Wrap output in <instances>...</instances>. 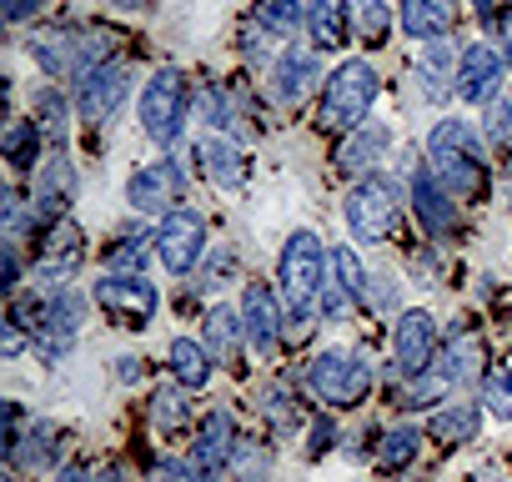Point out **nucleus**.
<instances>
[{"instance_id": "obj_1", "label": "nucleus", "mask_w": 512, "mask_h": 482, "mask_svg": "<svg viewBox=\"0 0 512 482\" xmlns=\"http://www.w3.org/2000/svg\"><path fill=\"white\" fill-rule=\"evenodd\" d=\"M427 166L437 171V181L457 196V201H482L492 176H487V156H482V136L467 121H437L427 136Z\"/></svg>"}, {"instance_id": "obj_2", "label": "nucleus", "mask_w": 512, "mask_h": 482, "mask_svg": "<svg viewBox=\"0 0 512 482\" xmlns=\"http://www.w3.org/2000/svg\"><path fill=\"white\" fill-rule=\"evenodd\" d=\"M327 267H332V252L322 247L317 231H292L287 236V247H282V302H287L292 317L317 312Z\"/></svg>"}, {"instance_id": "obj_3", "label": "nucleus", "mask_w": 512, "mask_h": 482, "mask_svg": "<svg viewBox=\"0 0 512 482\" xmlns=\"http://www.w3.org/2000/svg\"><path fill=\"white\" fill-rule=\"evenodd\" d=\"M307 387L332 407H357L372 392V362L347 347H327L307 362Z\"/></svg>"}, {"instance_id": "obj_4", "label": "nucleus", "mask_w": 512, "mask_h": 482, "mask_svg": "<svg viewBox=\"0 0 512 482\" xmlns=\"http://www.w3.org/2000/svg\"><path fill=\"white\" fill-rule=\"evenodd\" d=\"M397 221H402V191H397V181L392 176H362L357 186H352V196H347V226H352V236L362 241H387L392 231H397Z\"/></svg>"}, {"instance_id": "obj_5", "label": "nucleus", "mask_w": 512, "mask_h": 482, "mask_svg": "<svg viewBox=\"0 0 512 482\" xmlns=\"http://www.w3.org/2000/svg\"><path fill=\"white\" fill-rule=\"evenodd\" d=\"M372 101H377V71L367 61H342L327 76V91H322V126L347 131L372 111Z\"/></svg>"}, {"instance_id": "obj_6", "label": "nucleus", "mask_w": 512, "mask_h": 482, "mask_svg": "<svg viewBox=\"0 0 512 482\" xmlns=\"http://www.w3.org/2000/svg\"><path fill=\"white\" fill-rule=\"evenodd\" d=\"M186 106H191L186 76L176 66H161L146 81V91H141V126H146V136L161 141V146H171L181 136V126H186Z\"/></svg>"}, {"instance_id": "obj_7", "label": "nucleus", "mask_w": 512, "mask_h": 482, "mask_svg": "<svg viewBox=\"0 0 512 482\" xmlns=\"http://www.w3.org/2000/svg\"><path fill=\"white\" fill-rule=\"evenodd\" d=\"M96 302H101V312H111L121 327H131V332H141L151 317H156V307H161V292L146 282V277H136V272H126V277H106V282H96Z\"/></svg>"}, {"instance_id": "obj_8", "label": "nucleus", "mask_w": 512, "mask_h": 482, "mask_svg": "<svg viewBox=\"0 0 512 482\" xmlns=\"http://www.w3.org/2000/svg\"><path fill=\"white\" fill-rule=\"evenodd\" d=\"M126 96H131V66H126V61H106V66H96L91 76L76 81V106H81V121H86V126L111 121Z\"/></svg>"}, {"instance_id": "obj_9", "label": "nucleus", "mask_w": 512, "mask_h": 482, "mask_svg": "<svg viewBox=\"0 0 512 482\" xmlns=\"http://www.w3.org/2000/svg\"><path fill=\"white\" fill-rule=\"evenodd\" d=\"M206 252V221L196 211H166L156 226V257L166 272H191Z\"/></svg>"}, {"instance_id": "obj_10", "label": "nucleus", "mask_w": 512, "mask_h": 482, "mask_svg": "<svg viewBox=\"0 0 512 482\" xmlns=\"http://www.w3.org/2000/svg\"><path fill=\"white\" fill-rule=\"evenodd\" d=\"M412 206H417V216H422V226H427V236L432 241H452L457 236V196L437 181V171L422 161L417 171H412Z\"/></svg>"}, {"instance_id": "obj_11", "label": "nucleus", "mask_w": 512, "mask_h": 482, "mask_svg": "<svg viewBox=\"0 0 512 482\" xmlns=\"http://www.w3.org/2000/svg\"><path fill=\"white\" fill-rule=\"evenodd\" d=\"M432 352H437V322L432 312L412 307L397 317V332H392V357H397V377H417L432 367Z\"/></svg>"}, {"instance_id": "obj_12", "label": "nucleus", "mask_w": 512, "mask_h": 482, "mask_svg": "<svg viewBox=\"0 0 512 482\" xmlns=\"http://www.w3.org/2000/svg\"><path fill=\"white\" fill-rule=\"evenodd\" d=\"M502 66H507V56H502V51H492L487 41L467 46V51H462V61H457V96H462V101H472V106L492 101V96L502 91Z\"/></svg>"}, {"instance_id": "obj_13", "label": "nucleus", "mask_w": 512, "mask_h": 482, "mask_svg": "<svg viewBox=\"0 0 512 482\" xmlns=\"http://www.w3.org/2000/svg\"><path fill=\"white\" fill-rule=\"evenodd\" d=\"M181 166L176 161H151V166H141L131 181H126V201L136 206V211H176V201H181Z\"/></svg>"}, {"instance_id": "obj_14", "label": "nucleus", "mask_w": 512, "mask_h": 482, "mask_svg": "<svg viewBox=\"0 0 512 482\" xmlns=\"http://www.w3.org/2000/svg\"><path fill=\"white\" fill-rule=\"evenodd\" d=\"M482 362H487V342H482V332H472V327H462L447 347H442V362L427 372L442 392H452V387H467V382H477L482 377Z\"/></svg>"}, {"instance_id": "obj_15", "label": "nucleus", "mask_w": 512, "mask_h": 482, "mask_svg": "<svg viewBox=\"0 0 512 482\" xmlns=\"http://www.w3.org/2000/svg\"><path fill=\"white\" fill-rule=\"evenodd\" d=\"M241 327H246V342L251 352L272 357L277 352V332H282V312H277V297L267 282H251L241 292Z\"/></svg>"}, {"instance_id": "obj_16", "label": "nucleus", "mask_w": 512, "mask_h": 482, "mask_svg": "<svg viewBox=\"0 0 512 482\" xmlns=\"http://www.w3.org/2000/svg\"><path fill=\"white\" fill-rule=\"evenodd\" d=\"M31 56L51 81H81V31H41L31 41Z\"/></svg>"}, {"instance_id": "obj_17", "label": "nucleus", "mask_w": 512, "mask_h": 482, "mask_svg": "<svg viewBox=\"0 0 512 482\" xmlns=\"http://www.w3.org/2000/svg\"><path fill=\"white\" fill-rule=\"evenodd\" d=\"M71 196H76V171H71V161L56 151V156L41 166V186H36V221H61V216H66V206H71Z\"/></svg>"}, {"instance_id": "obj_18", "label": "nucleus", "mask_w": 512, "mask_h": 482, "mask_svg": "<svg viewBox=\"0 0 512 482\" xmlns=\"http://www.w3.org/2000/svg\"><path fill=\"white\" fill-rule=\"evenodd\" d=\"M81 317H86V302H81L76 292H56V307H51L46 327L36 332V347H41V357H61V352L76 342V332H81Z\"/></svg>"}, {"instance_id": "obj_19", "label": "nucleus", "mask_w": 512, "mask_h": 482, "mask_svg": "<svg viewBox=\"0 0 512 482\" xmlns=\"http://www.w3.org/2000/svg\"><path fill=\"white\" fill-rule=\"evenodd\" d=\"M81 252H86L81 226H76L71 216H61V221H51V231H46V241H41V272H46V277H66V272L81 262Z\"/></svg>"}, {"instance_id": "obj_20", "label": "nucleus", "mask_w": 512, "mask_h": 482, "mask_svg": "<svg viewBox=\"0 0 512 482\" xmlns=\"http://www.w3.org/2000/svg\"><path fill=\"white\" fill-rule=\"evenodd\" d=\"M231 452H236V422H231L226 412H211V417L201 422V432H196V467H201L206 477H216V472L231 462Z\"/></svg>"}, {"instance_id": "obj_21", "label": "nucleus", "mask_w": 512, "mask_h": 482, "mask_svg": "<svg viewBox=\"0 0 512 482\" xmlns=\"http://www.w3.org/2000/svg\"><path fill=\"white\" fill-rule=\"evenodd\" d=\"M307 31L322 51H342L347 31H352V11L347 0H307Z\"/></svg>"}, {"instance_id": "obj_22", "label": "nucleus", "mask_w": 512, "mask_h": 482, "mask_svg": "<svg viewBox=\"0 0 512 482\" xmlns=\"http://www.w3.org/2000/svg\"><path fill=\"white\" fill-rule=\"evenodd\" d=\"M397 16H402V31L412 41H437L452 26V6H447V0H402Z\"/></svg>"}, {"instance_id": "obj_23", "label": "nucleus", "mask_w": 512, "mask_h": 482, "mask_svg": "<svg viewBox=\"0 0 512 482\" xmlns=\"http://www.w3.org/2000/svg\"><path fill=\"white\" fill-rule=\"evenodd\" d=\"M196 161L206 166V176H211L216 186H241V176H246L241 151H236L231 141H221V136H201V141H196Z\"/></svg>"}, {"instance_id": "obj_24", "label": "nucleus", "mask_w": 512, "mask_h": 482, "mask_svg": "<svg viewBox=\"0 0 512 482\" xmlns=\"http://www.w3.org/2000/svg\"><path fill=\"white\" fill-rule=\"evenodd\" d=\"M317 81H322V76H317V61H312V56H282L272 86H277V101H282V106H302V101L317 91Z\"/></svg>"}, {"instance_id": "obj_25", "label": "nucleus", "mask_w": 512, "mask_h": 482, "mask_svg": "<svg viewBox=\"0 0 512 482\" xmlns=\"http://www.w3.org/2000/svg\"><path fill=\"white\" fill-rule=\"evenodd\" d=\"M387 126H377V121H362V131H352L347 141H342V151H337V166L342 171H367V166H377V156L387 151Z\"/></svg>"}, {"instance_id": "obj_26", "label": "nucleus", "mask_w": 512, "mask_h": 482, "mask_svg": "<svg viewBox=\"0 0 512 482\" xmlns=\"http://www.w3.org/2000/svg\"><path fill=\"white\" fill-rule=\"evenodd\" d=\"M171 372H176L181 387L201 392L211 382V347L206 342H191V337H176L171 342Z\"/></svg>"}, {"instance_id": "obj_27", "label": "nucleus", "mask_w": 512, "mask_h": 482, "mask_svg": "<svg viewBox=\"0 0 512 482\" xmlns=\"http://www.w3.org/2000/svg\"><path fill=\"white\" fill-rule=\"evenodd\" d=\"M477 427H482V407H477V402H452V407H442V412L427 422V432H432L437 442H447V447L472 442Z\"/></svg>"}, {"instance_id": "obj_28", "label": "nucleus", "mask_w": 512, "mask_h": 482, "mask_svg": "<svg viewBox=\"0 0 512 482\" xmlns=\"http://www.w3.org/2000/svg\"><path fill=\"white\" fill-rule=\"evenodd\" d=\"M241 337H246V327H241V317H236L231 307H216V312L206 317V347H211V357L231 362V357L241 352Z\"/></svg>"}, {"instance_id": "obj_29", "label": "nucleus", "mask_w": 512, "mask_h": 482, "mask_svg": "<svg viewBox=\"0 0 512 482\" xmlns=\"http://www.w3.org/2000/svg\"><path fill=\"white\" fill-rule=\"evenodd\" d=\"M56 447H61V427L56 422H36V432L11 452L21 467H31V472H41V467H51L56 462Z\"/></svg>"}, {"instance_id": "obj_30", "label": "nucleus", "mask_w": 512, "mask_h": 482, "mask_svg": "<svg viewBox=\"0 0 512 482\" xmlns=\"http://www.w3.org/2000/svg\"><path fill=\"white\" fill-rule=\"evenodd\" d=\"M347 11H352V31H357L367 46H382V41H387V26H392L387 0H347Z\"/></svg>"}, {"instance_id": "obj_31", "label": "nucleus", "mask_w": 512, "mask_h": 482, "mask_svg": "<svg viewBox=\"0 0 512 482\" xmlns=\"http://www.w3.org/2000/svg\"><path fill=\"white\" fill-rule=\"evenodd\" d=\"M417 76H422L427 96H442L447 81H457V76H452V46H447V41H427V51H422V61H417Z\"/></svg>"}, {"instance_id": "obj_32", "label": "nucleus", "mask_w": 512, "mask_h": 482, "mask_svg": "<svg viewBox=\"0 0 512 482\" xmlns=\"http://www.w3.org/2000/svg\"><path fill=\"white\" fill-rule=\"evenodd\" d=\"M482 397H487V412H492L497 422H512V357H502V362L487 372Z\"/></svg>"}, {"instance_id": "obj_33", "label": "nucleus", "mask_w": 512, "mask_h": 482, "mask_svg": "<svg viewBox=\"0 0 512 482\" xmlns=\"http://www.w3.org/2000/svg\"><path fill=\"white\" fill-rule=\"evenodd\" d=\"M241 46H246V56L256 61V66H262V61H272V56H287L282 46H287V36L282 31H272L267 21H246V31H241Z\"/></svg>"}, {"instance_id": "obj_34", "label": "nucleus", "mask_w": 512, "mask_h": 482, "mask_svg": "<svg viewBox=\"0 0 512 482\" xmlns=\"http://www.w3.org/2000/svg\"><path fill=\"white\" fill-rule=\"evenodd\" d=\"M417 442H422V432H417V427H392V432L382 437V447H377L382 467H407V462L417 457Z\"/></svg>"}, {"instance_id": "obj_35", "label": "nucleus", "mask_w": 512, "mask_h": 482, "mask_svg": "<svg viewBox=\"0 0 512 482\" xmlns=\"http://www.w3.org/2000/svg\"><path fill=\"white\" fill-rule=\"evenodd\" d=\"M36 116H41V121H36V126H41V136H46L51 146H61V141H66V116H71V111H66V101H61L56 91H46V96L36 101Z\"/></svg>"}, {"instance_id": "obj_36", "label": "nucleus", "mask_w": 512, "mask_h": 482, "mask_svg": "<svg viewBox=\"0 0 512 482\" xmlns=\"http://www.w3.org/2000/svg\"><path fill=\"white\" fill-rule=\"evenodd\" d=\"M256 21H267L272 31L292 36V26H297V21H307V16L297 11V0H256Z\"/></svg>"}, {"instance_id": "obj_37", "label": "nucleus", "mask_w": 512, "mask_h": 482, "mask_svg": "<svg viewBox=\"0 0 512 482\" xmlns=\"http://www.w3.org/2000/svg\"><path fill=\"white\" fill-rule=\"evenodd\" d=\"M332 272H337V282H342L352 297L367 292V272H362V257H357L352 247H337V252H332Z\"/></svg>"}, {"instance_id": "obj_38", "label": "nucleus", "mask_w": 512, "mask_h": 482, "mask_svg": "<svg viewBox=\"0 0 512 482\" xmlns=\"http://www.w3.org/2000/svg\"><path fill=\"white\" fill-rule=\"evenodd\" d=\"M186 417H191V407H186V397H181V392H156V397H151V422H156L161 432L181 427Z\"/></svg>"}, {"instance_id": "obj_39", "label": "nucleus", "mask_w": 512, "mask_h": 482, "mask_svg": "<svg viewBox=\"0 0 512 482\" xmlns=\"http://www.w3.org/2000/svg\"><path fill=\"white\" fill-rule=\"evenodd\" d=\"M31 146H41V126H36V121H16V126L6 131V156H11L16 166H31Z\"/></svg>"}, {"instance_id": "obj_40", "label": "nucleus", "mask_w": 512, "mask_h": 482, "mask_svg": "<svg viewBox=\"0 0 512 482\" xmlns=\"http://www.w3.org/2000/svg\"><path fill=\"white\" fill-rule=\"evenodd\" d=\"M487 131L492 141H512V91H497L487 101Z\"/></svg>"}, {"instance_id": "obj_41", "label": "nucleus", "mask_w": 512, "mask_h": 482, "mask_svg": "<svg viewBox=\"0 0 512 482\" xmlns=\"http://www.w3.org/2000/svg\"><path fill=\"white\" fill-rule=\"evenodd\" d=\"M146 252H156V236H131L126 247H116V252H111V272H121V267H126V272H136Z\"/></svg>"}, {"instance_id": "obj_42", "label": "nucleus", "mask_w": 512, "mask_h": 482, "mask_svg": "<svg viewBox=\"0 0 512 482\" xmlns=\"http://www.w3.org/2000/svg\"><path fill=\"white\" fill-rule=\"evenodd\" d=\"M151 482H206V472L196 467V462H156L151 467Z\"/></svg>"}, {"instance_id": "obj_43", "label": "nucleus", "mask_w": 512, "mask_h": 482, "mask_svg": "<svg viewBox=\"0 0 512 482\" xmlns=\"http://www.w3.org/2000/svg\"><path fill=\"white\" fill-rule=\"evenodd\" d=\"M26 347V337H21V327H16V317L6 322V327H0V352H6V357H16Z\"/></svg>"}, {"instance_id": "obj_44", "label": "nucleus", "mask_w": 512, "mask_h": 482, "mask_svg": "<svg viewBox=\"0 0 512 482\" xmlns=\"http://www.w3.org/2000/svg\"><path fill=\"white\" fill-rule=\"evenodd\" d=\"M41 6H46V0H6V16H11V21H26V16H36Z\"/></svg>"}, {"instance_id": "obj_45", "label": "nucleus", "mask_w": 512, "mask_h": 482, "mask_svg": "<svg viewBox=\"0 0 512 482\" xmlns=\"http://www.w3.org/2000/svg\"><path fill=\"white\" fill-rule=\"evenodd\" d=\"M332 432H337L332 422H317V427H312V452H327V447H332Z\"/></svg>"}, {"instance_id": "obj_46", "label": "nucleus", "mask_w": 512, "mask_h": 482, "mask_svg": "<svg viewBox=\"0 0 512 482\" xmlns=\"http://www.w3.org/2000/svg\"><path fill=\"white\" fill-rule=\"evenodd\" d=\"M497 36H502V56H507V66H512V11L497 16Z\"/></svg>"}, {"instance_id": "obj_47", "label": "nucleus", "mask_w": 512, "mask_h": 482, "mask_svg": "<svg viewBox=\"0 0 512 482\" xmlns=\"http://www.w3.org/2000/svg\"><path fill=\"white\" fill-rule=\"evenodd\" d=\"M61 482H91V467H86V462H76V467H66V472H61Z\"/></svg>"}, {"instance_id": "obj_48", "label": "nucleus", "mask_w": 512, "mask_h": 482, "mask_svg": "<svg viewBox=\"0 0 512 482\" xmlns=\"http://www.w3.org/2000/svg\"><path fill=\"white\" fill-rule=\"evenodd\" d=\"M111 6H121V11H141V6H151V0H111Z\"/></svg>"}]
</instances>
